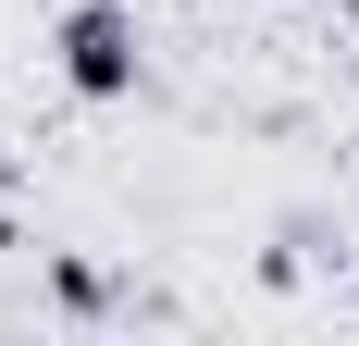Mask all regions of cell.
<instances>
[{
  "mask_svg": "<svg viewBox=\"0 0 359 346\" xmlns=\"http://www.w3.org/2000/svg\"><path fill=\"white\" fill-rule=\"evenodd\" d=\"M62 87L74 99H124L137 87V0H74L62 13Z\"/></svg>",
  "mask_w": 359,
  "mask_h": 346,
  "instance_id": "cell-1",
  "label": "cell"
}]
</instances>
